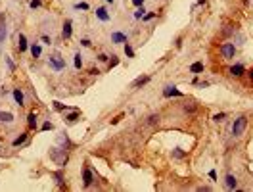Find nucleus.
<instances>
[{"label":"nucleus","mask_w":253,"mask_h":192,"mask_svg":"<svg viewBox=\"0 0 253 192\" xmlns=\"http://www.w3.org/2000/svg\"><path fill=\"white\" fill-rule=\"evenodd\" d=\"M246 125H247V119L246 117H238L234 121V125H232V134L234 137H240V134L246 131Z\"/></svg>","instance_id":"obj_1"},{"label":"nucleus","mask_w":253,"mask_h":192,"mask_svg":"<svg viewBox=\"0 0 253 192\" xmlns=\"http://www.w3.org/2000/svg\"><path fill=\"white\" fill-rule=\"evenodd\" d=\"M221 52H223V58H234V54H236V46H234L232 42H226V44H223Z\"/></svg>","instance_id":"obj_2"},{"label":"nucleus","mask_w":253,"mask_h":192,"mask_svg":"<svg viewBox=\"0 0 253 192\" xmlns=\"http://www.w3.org/2000/svg\"><path fill=\"white\" fill-rule=\"evenodd\" d=\"M50 65H52V69H56V71H60V69H63V65H65V62H63V58L61 56H52L50 58Z\"/></svg>","instance_id":"obj_3"},{"label":"nucleus","mask_w":253,"mask_h":192,"mask_svg":"<svg viewBox=\"0 0 253 192\" xmlns=\"http://www.w3.org/2000/svg\"><path fill=\"white\" fill-rule=\"evenodd\" d=\"M83 179H84V180H83V183H84V186H90V185H92V180H94V179H92V171H90L88 167L84 169V173H83Z\"/></svg>","instance_id":"obj_4"},{"label":"nucleus","mask_w":253,"mask_h":192,"mask_svg":"<svg viewBox=\"0 0 253 192\" xmlns=\"http://www.w3.org/2000/svg\"><path fill=\"white\" fill-rule=\"evenodd\" d=\"M61 35H63V39H69V37H71V19H67V21H65V23H63Z\"/></svg>","instance_id":"obj_5"},{"label":"nucleus","mask_w":253,"mask_h":192,"mask_svg":"<svg viewBox=\"0 0 253 192\" xmlns=\"http://www.w3.org/2000/svg\"><path fill=\"white\" fill-rule=\"evenodd\" d=\"M242 73H244V65H242V63H236V65H232V67H230V75L240 77Z\"/></svg>","instance_id":"obj_6"},{"label":"nucleus","mask_w":253,"mask_h":192,"mask_svg":"<svg viewBox=\"0 0 253 192\" xmlns=\"http://www.w3.org/2000/svg\"><path fill=\"white\" fill-rule=\"evenodd\" d=\"M163 94H165V96H182V92H180V90H177L174 87H167V88L163 90Z\"/></svg>","instance_id":"obj_7"},{"label":"nucleus","mask_w":253,"mask_h":192,"mask_svg":"<svg viewBox=\"0 0 253 192\" xmlns=\"http://www.w3.org/2000/svg\"><path fill=\"white\" fill-rule=\"evenodd\" d=\"M111 42H117V44L127 42V37L123 35V33H111Z\"/></svg>","instance_id":"obj_8"},{"label":"nucleus","mask_w":253,"mask_h":192,"mask_svg":"<svg viewBox=\"0 0 253 192\" xmlns=\"http://www.w3.org/2000/svg\"><path fill=\"white\" fill-rule=\"evenodd\" d=\"M96 16L100 17L102 21H107V19H109V14H107L106 8H98V10H96Z\"/></svg>","instance_id":"obj_9"},{"label":"nucleus","mask_w":253,"mask_h":192,"mask_svg":"<svg viewBox=\"0 0 253 192\" xmlns=\"http://www.w3.org/2000/svg\"><path fill=\"white\" fill-rule=\"evenodd\" d=\"M6 39V25H4V16H0V42Z\"/></svg>","instance_id":"obj_10"},{"label":"nucleus","mask_w":253,"mask_h":192,"mask_svg":"<svg viewBox=\"0 0 253 192\" xmlns=\"http://www.w3.org/2000/svg\"><path fill=\"white\" fill-rule=\"evenodd\" d=\"M190 71H192V73H200V71H203V63H201V62L192 63V65H190Z\"/></svg>","instance_id":"obj_11"},{"label":"nucleus","mask_w":253,"mask_h":192,"mask_svg":"<svg viewBox=\"0 0 253 192\" xmlns=\"http://www.w3.org/2000/svg\"><path fill=\"white\" fill-rule=\"evenodd\" d=\"M0 121H4V123H12V121H14V115L10 114V111H4V114H0Z\"/></svg>","instance_id":"obj_12"},{"label":"nucleus","mask_w":253,"mask_h":192,"mask_svg":"<svg viewBox=\"0 0 253 192\" xmlns=\"http://www.w3.org/2000/svg\"><path fill=\"white\" fill-rule=\"evenodd\" d=\"M14 98H16V102H17L19 106H23V94H21V90H19V88H16V90H14Z\"/></svg>","instance_id":"obj_13"},{"label":"nucleus","mask_w":253,"mask_h":192,"mask_svg":"<svg viewBox=\"0 0 253 192\" xmlns=\"http://www.w3.org/2000/svg\"><path fill=\"white\" fill-rule=\"evenodd\" d=\"M226 186L228 188H236V177L234 175H226Z\"/></svg>","instance_id":"obj_14"},{"label":"nucleus","mask_w":253,"mask_h":192,"mask_svg":"<svg viewBox=\"0 0 253 192\" xmlns=\"http://www.w3.org/2000/svg\"><path fill=\"white\" fill-rule=\"evenodd\" d=\"M148 81H150V77H138L136 81L133 83V87H134V88H136V87H142V85H146Z\"/></svg>","instance_id":"obj_15"},{"label":"nucleus","mask_w":253,"mask_h":192,"mask_svg":"<svg viewBox=\"0 0 253 192\" xmlns=\"http://www.w3.org/2000/svg\"><path fill=\"white\" fill-rule=\"evenodd\" d=\"M19 50H21V52L27 50V40H25V37H23V35H19Z\"/></svg>","instance_id":"obj_16"},{"label":"nucleus","mask_w":253,"mask_h":192,"mask_svg":"<svg viewBox=\"0 0 253 192\" xmlns=\"http://www.w3.org/2000/svg\"><path fill=\"white\" fill-rule=\"evenodd\" d=\"M29 127H31V129L37 127V115H35V114H29Z\"/></svg>","instance_id":"obj_17"},{"label":"nucleus","mask_w":253,"mask_h":192,"mask_svg":"<svg viewBox=\"0 0 253 192\" xmlns=\"http://www.w3.org/2000/svg\"><path fill=\"white\" fill-rule=\"evenodd\" d=\"M81 65H83V60H81V54H75V67H77V69H81Z\"/></svg>","instance_id":"obj_18"},{"label":"nucleus","mask_w":253,"mask_h":192,"mask_svg":"<svg viewBox=\"0 0 253 192\" xmlns=\"http://www.w3.org/2000/svg\"><path fill=\"white\" fill-rule=\"evenodd\" d=\"M25 138H27V134H21L19 138H16V140H14V146H19V144H23V142H25Z\"/></svg>","instance_id":"obj_19"},{"label":"nucleus","mask_w":253,"mask_h":192,"mask_svg":"<svg viewBox=\"0 0 253 192\" xmlns=\"http://www.w3.org/2000/svg\"><path fill=\"white\" fill-rule=\"evenodd\" d=\"M125 54L129 56V58H133V56H134V50H133V48H130V46H129V44H125Z\"/></svg>","instance_id":"obj_20"},{"label":"nucleus","mask_w":253,"mask_h":192,"mask_svg":"<svg viewBox=\"0 0 253 192\" xmlns=\"http://www.w3.org/2000/svg\"><path fill=\"white\" fill-rule=\"evenodd\" d=\"M148 123H150V125H153V123H159V115H156V114H153V115H150Z\"/></svg>","instance_id":"obj_21"},{"label":"nucleus","mask_w":253,"mask_h":192,"mask_svg":"<svg viewBox=\"0 0 253 192\" xmlns=\"http://www.w3.org/2000/svg\"><path fill=\"white\" fill-rule=\"evenodd\" d=\"M31 52H33V56H35V58H38V56H40V46H33Z\"/></svg>","instance_id":"obj_22"},{"label":"nucleus","mask_w":253,"mask_h":192,"mask_svg":"<svg viewBox=\"0 0 253 192\" xmlns=\"http://www.w3.org/2000/svg\"><path fill=\"white\" fill-rule=\"evenodd\" d=\"M144 12H146V10L138 6V10H136V12H134V17H142V16H144Z\"/></svg>","instance_id":"obj_23"},{"label":"nucleus","mask_w":253,"mask_h":192,"mask_svg":"<svg viewBox=\"0 0 253 192\" xmlns=\"http://www.w3.org/2000/svg\"><path fill=\"white\" fill-rule=\"evenodd\" d=\"M224 117H226V114H217V115H215L213 119H215V121L219 123V121H224Z\"/></svg>","instance_id":"obj_24"},{"label":"nucleus","mask_w":253,"mask_h":192,"mask_svg":"<svg viewBox=\"0 0 253 192\" xmlns=\"http://www.w3.org/2000/svg\"><path fill=\"white\" fill-rule=\"evenodd\" d=\"M75 8H79V10H88V4H86V2H81V4H77Z\"/></svg>","instance_id":"obj_25"},{"label":"nucleus","mask_w":253,"mask_h":192,"mask_svg":"<svg viewBox=\"0 0 253 192\" xmlns=\"http://www.w3.org/2000/svg\"><path fill=\"white\" fill-rule=\"evenodd\" d=\"M77 117H79V114H71V115H67V121H77Z\"/></svg>","instance_id":"obj_26"},{"label":"nucleus","mask_w":253,"mask_h":192,"mask_svg":"<svg viewBox=\"0 0 253 192\" xmlns=\"http://www.w3.org/2000/svg\"><path fill=\"white\" fill-rule=\"evenodd\" d=\"M40 6V0H31V8H38Z\"/></svg>","instance_id":"obj_27"},{"label":"nucleus","mask_w":253,"mask_h":192,"mask_svg":"<svg viewBox=\"0 0 253 192\" xmlns=\"http://www.w3.org/2000/svg\"><path fill=\"white\" fill-rule=\"evenodd\" d=\"M48 129H52V123L50 121H46L44 125H42V131H48Z\"/></svg>","instance_id":"obj_28"},{"label":"nucleus","mask_w":253,"mask_h":192,"mask_svg":"<svg viewBox=\"0 0 253 192\" xmlns=\"http://www.w3.org/2000/svg\"><path fill=\"white\" fill-rule=\"evenodd\" d=\"M54 108H56V110H63L65 106H63V104H60V102H54Z\"/></svg>","instance_id":"obj_29"},{"label":"nucleus","mask_w":253,"mask_h":192,"mask_svg":"<svg viewBox=\"0 0 253 192\" xmlns=\"http://www.w3.org/2000/svg\"><path fill=\"white\" fill-rule=\"evenodd\" d=\"M173 154H174V156H177V157H182V156H184V152H180V150H178V148H177V150H174V152H173Z\"/></svg>","instance_id":"obj_30"},{"label":"nucleus","mask_w":253,"mask_h":192,"mask_svg":"<svg viewBox=\"0 0 253 192\" xmlns=\"http://www.w3.org/2000/svg\"><path fill=\"white\" fill-rule=\"evenodd\" d=\"M81 44H83V46H90V40H88V39H83Z\"/></svg>","instance_id":"obj_31"},{"label":"nucleus","mask_w":253,"mask_h":192,"mask_svg":"<svg viewBox=\"0 0 253 192\" xmlns=\"http://www.w3.org/2000/svg\"><path fill=\"white\" fill-rule=\"evenodd\" d=\"M133 4L134 6H142V4H144V0H133Z\"/></svg>","instance_id":"obj_32"},{"label":"nucleus","mask_w":253,"mask_h":192,"mask_svg":"<svg viewBox=\"0 0 253 192\" xmlns=\"http://www.w3.org/2000/svg\"><path fill=\"white\" fill-rule=\"evenodd\" d=\"M153 17H156V14H146V16H144L146 21H148V19H153Z\"/></svg>","instance_id":"obj_33"},{"label":"nucleus","mask_w":253,"mask_h":192,"mask_svg":"<svg viewBox=\"0 0 253 192\" xmlns=\"http://www.w3.org/2000/svg\"><path fill=\"white\" fill-rule=\"evenodd\" d=\"M98 60H100V62H107V56H106V54H100V58H98Z\"/></svg>","instance_id":"obj_34"},{"label":"nucleus","mask_w":253,"mask_h":192,"mask_svg":"<svg viewBox=\"0 0 253 192\" xmlns=\"http://www.w3.org/2000/svg\"><path fill=\"white\" fill-rule=\"evenodd\" d=\"M205 2V0H197V4H203Z\"/></svg>","instance_id":"obj_35"},{"label":"nucleus","mask_w":253,"mask_h":192,"mask_svg":"<svg viewBox=\"0 0 253 192\" xmlns=\"http://www.w3.org/2000/svg\"><path fill=\"white\" fill-rule=\"evenodd\" d=\"M249 75H251V77H253V69H251V71H249Z\"/></svg>","instance_id":"obj_36"},{"label":"nucleus","mask_w":253,"mask_h":192,"mask_svg":"<svg viewBox=\"0 0 253 192\" xmlns=\"http://www.w3.org/2000/svg\"><path fill=\"white\" fill-rule=\"evenodd\" d=\"M106 2H113V0H106Z\"/></svg>","instance_id":"obj_37"}]
</instances>
